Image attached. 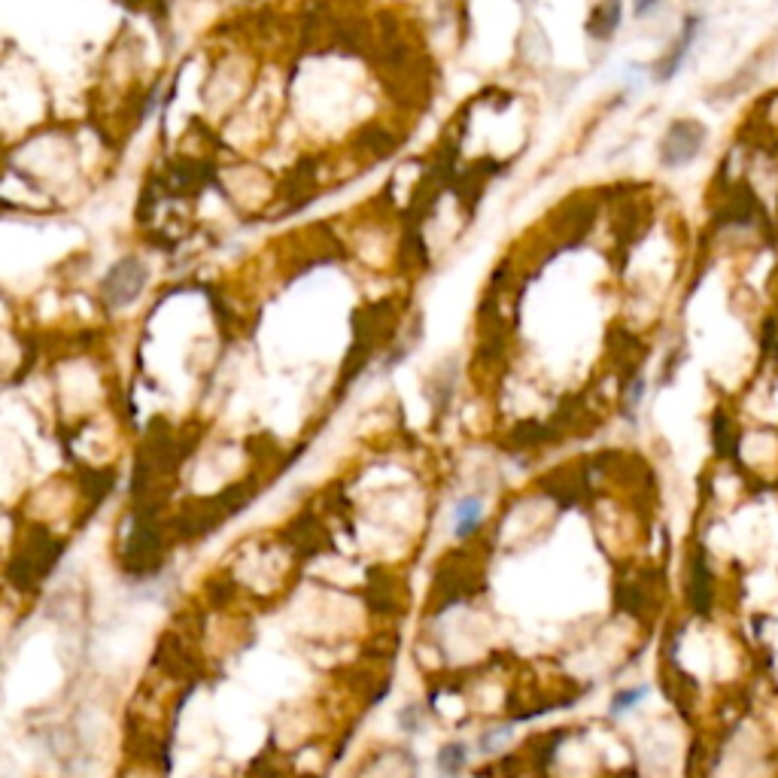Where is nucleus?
<instances>
[{"instance_id": "14", "label": "nucleus", "mask_w": 778, "mask_h": 778, "mask_svg": "<svg viewBox=\"0 0 778 778\" xmlns=\"http://www.w3.org/2000/svg\"><path fill=\"white\" fill-rule=\"evenodd\" d=\"M462 763H465V745L459 742H450L438 751V769L444 775H459L462 772Z\"/></svg>"}, {"instance_id": "12", "label": "nucleus", "mask_w": 778, "mask_h": 778, "mask_svg": "<svg viewBox=\"0 0 778 778\" xmlns=\"http://www.w3.org/2000/svg\"><path fill=\"white\" fill-rule=\"evenodd\" d=\"M481 502L475 499V496H469V499H462L459 505H456V535L459 538H469L478 526H481Z\"/></svg>"}, {"instance_id": "9", "label": "nucleus", "mask_w": 778, "mask_h": 778, "mask_svg": "<svg viewBox=\"0 0 778 778\" xmlns=\"http://www.w3.org/2000/svg\"><path fill=\"white\" fill-rule=\"evenodd\" d=\"M508 438H511V447H514V450H529V447L544 444L548 438H557V432H554L551 426H544V423L523 420V423H517V426L511 429Z\"/></svg>"}, {"instance_id": "5", "label": "nucleus", "mask_w": 778, "mask_h": 778, "mask_svg": "<svg viewBox=\"0 0 778 778\" xmlns=\"http://www.w3.org/2000/svg\"><path fill=\"white\" fill-rule=\"evenodd\" d=\"M703 143H706V128L693 119H681L666 131V137L660 143V162L666 168H681L696 159V152L703 149Z\"/></svg>"}, {"instance_id": "6", "label": "nucleus", "mask_w": 778, "mask_h": 778, "mask_svg": "<svg viewBox=\"0 0 778 778\" xmlns=\"http://www.w3.org/2000/svg\"><path fill=\"white\" fill-rule=\"evenodd\" d=\"M289 541H292V548L301 554V557H310V554H320L326 544H329V535H326V529L320 526V520L310 514V511H304L301 517H295V523L289 526Z\"/></svg>"}, {"instance_id": "8", "label": "nucleus", "mask_w": 778, "mask_h": 778, "mask_svg": "<svg viewBox=\"0 0 778 778\" xmlns=\"http://www.w3.org/2000/svg\"><path fill=\"white\" fill-rule=\"evenodd\" d=\"M690 602L696 611H709L712 602V572L703 557L693 560V575H690Z\"/></svg>"}, {"instance_id": "1", "label": "nucleus", "mask_w": 778, "mask_h": 778, "mask_svg": "<svg viewBox=\"0 0 778 778\" xmlns=\"http://www.w3.org/2000/svg\"><path fill=\"white\" fill-rule=\"evenodd\" d=\"M253 496H256V481H238V484L225 487L219 496L195 499V502L183 505L180 514L174 517V532L186 541L207 538L216 526L241 514L253 502Z\"/></svg>"}, {"instance_id": "15", "label": "nucleus", "mask_w": 778, "mask_h": 778, "mask_svg": "<svg viewBox=\"0 0 778 778\" xmlns=\"http://www.w3.org/2000/svg\"><path fill=\"white\" fill-rule=\"evenodd\" d=\"M645 687H636V690H620L614 699H611V715H624V712H630L633 706H639L642 699H645Z\"/></svg>"}, {"instance_id": "10", "label": "nucleus", "mask_w": 778, "mask_h": 778, "mask_svg": "<svg viewBox=\"0 0 778 778\" xmlns=\"http://www.w3.org/2000/svg\"><path fill=\"white\" fill-rule=\"evenodd\" d=\"M617 25H620V4H602L587 19V31L596 40H611Z\"/></svg>"}, {"instance_id": "7", "label": "nucleus", "mask_w": 778, "mask_h": 778, "mask_svg": "<svg viewBox=\"0 0 778 778\" xmlns=\"http://www.w3.org/2000/svg\"><path fill=\"white\" fill-rule=\"evenodd\" d=\"M496 162H490V159H481V162H475L469 171H462V177H459V183H456V192H459V204H465L469 207V213L475 210V204H478V198H481V192H484V183L496 174Z\"/></svg>"}, {"instance_id": "2", "label": "nucleus", "mask_w": 778, "mask_h": 778, "mask_svg": "<svg viewBox=\"0 0 778 778\" xmlns=\"http://www.w3.org/2000/svg\"><path fill=\"white\" fill-rule=\"evenodd\" d=\"M159 505L162 502H143V508H137L131 517V529L125 535L122 551V566L131 575H152L162 569L165 538L159 526Z\"/></svg>"}, {"instance_id": "4", "label": "nucleus", "mask_w": 778, "mask_h": 778, "mask_svg": "<svg viewBox=\"0 0 778 778\" xmlns=\"http://www.w3.org/2000/svg\"><path fill=\"white\" fill-rule=\"evenodd\" d=\"M146 280H149V271L143 268V262L134 259V256H128V259L116 262V265L110 268V274L101 280V298H104L110 307H116V310H119V307H128V304H134V301L140 298Z\"/></svg>"}, {"instance_id": "3", "label": "nucleus", "mask_w": 778, "mask_h": 778, "mask_svg": "<svg viewBox=\"0 0 778 778\" xmlns=\"http://www.w3.org/2000/svg\"><path fill=\"white\" fill-rule=\"evenodd\" d=\"M64 544L58 538H52L46 529H34L31 535H25L22 548L16 554V560L10 563V581L16 587H37L61 560Z\"/></svg>"}, {"instance_id": "11", "label": "nucleus", "mask_w": 778, "mask_h": 778, "mask_svg": "<svg viewBox=\"0 0 778 778\" xmlns=\"http://www.w3.org/2000/svg\"><path fill=\"white\" fill-rule=\"evenodd\" d=\"M693 34H696V22L690 19L687 22V28H684V37L672 46V52L654 67V76H657V80H669V76L678 70V64H681V58L687 55V46H690V40H693Z\"/></svg>"}, {"instance_id": "13", "label": "nucleus", "mask_w": 778, "mask_h": 778, "mask_svg": "<svg viewBox=\"0 0 778 778\" xmlns=\"http://www.w3.org/2000/svg\"><path fill=\"white\" fill-rule=\"evenodd\" d=\"M362 143H365V149L374 155V159H383V155L396 152V137L389 134L386 128H380V125H368L362 131Z\"/></svg>"}]
</instances>
